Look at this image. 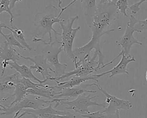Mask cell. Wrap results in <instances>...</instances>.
Returning a JSON list of instances; mask_svg holds the SVG:
<instances>
[{"instance_id": "obj_1", "label": "cell", "mask_w": 147, "mask_h": 118, "mask_svg": "<svg viewBox=\"0 0 147 118\" xmlns=\"http://www.w3.org/2000/svg\"><path fill=\"white\" fill-rule=\"evenodd\" d=\"M68 7H69L67 5L64 7H61L57 16L58 9L52 5L45 6L40 12H37L34 18V28L32 32V35L33 37L32 41L33 42L41 41L45 45H49L52 43L51 31L55 33L56 39L57 35L60 36L61 33H58L53 28V25L55 23L60 24L64 21V20L61 19V15Z\"/></svg>"}, {"instance_id": "obj_2", "label": "cell", "mask_w": 147, "mask_h": 118, "mask_svg": "<svg viewBox=\"0 0 147 118\" xmlns=\"http://www.w3.org/2000/svg\"><path fill=\"white\" fill-rule=\"evenodd\" d=\"M119 13L115 3L106 1H100L97 5L94 22L91 28L92 33L91 39L100 41L101 37L104 35L117 30V29L107 30V28L118 18Z\"/></svg>"}, {"instance_id": "obj_3", "label": "cell", "mask_w": 147, "mask_h": 118, "mask_svg": "<svg viewBox=\"0 0 147 118\" xmlns=\"http://www.w3.org/2000/svg\"><path fill=\"white\" fill-rule=\"evenodd\" d=\"M98 96H91L90 94L87 96L85 95V93L80 95L77 98L72 101H68V98H55V102L56 105L55 108L59 105H67L65 107L66 109L72 110L77 113L83 115H86L90 113V112L88 110V107L91 106H96L99 107L106 108V102L98 103L96 101H92L91 100L94 98L97 97Z\"/></svg>"}, {"instance_id": "obj_4", "label": "cell", "mask_w": 147, "mask_h": 118, "mask_svg": "<svg viewBox=\"0 0 147 118\" xmlns=\"http://www.w3.org/2000/svg\"><path fill=\"white\" fill-rule=\"evenodd\" d=\"M29 96L26 95L22 101L11 106H6L1 104V116L10 115L18 111L21 112L24 109H37L42 108L45 104H49L51 102H53V100H45L40 98L38 96H35V97H30Z\"/></svg>"}, {"instance_id": "obj_5", "label": "cell", "mask_w": 147, "mask_h": 118, "mask_svg": "<svg viewBox=\"0 0 147 118\" xmlns=\"http://www.w3.org/2000/svg\"><path fill=\"white\" fill-rule=\"evenodd\" d=\"M137 19L133 15H130L129 21L127 23V26L125 29V32L123 35L122 36L119 41H117L116 43L118 46H121L122 51L123 53L127 55H130V52L131 46L134 44H138L139 45H142V43L138 41L133 36V33L137 32V30L134 28V25L137 22Z\"/></svg>"}, {"instance_id": "obj_6", "label": "cell", "mask_w": 147, "mask_h": 118, "mask_svg": "<svg viewBox=\"0 0 147 118\" xmlns=\"http://www.w3.org/2000/svg\"><path fill=\"white\" fill-rule=\"evenodd\" d=\"M92 86H96L106 97V100L105 102H106V104H108L109 105L107 107L105 108V109L100 111L101 112L113 113L119 109L129 110L132 108V104L130 101L117 98L115 96L109 94L105 90L100 87L98 85V83L96 84L93 83Z\"/></svg>"}, {"instance_id": "obj_7", "label": "cell", "mask_w": 147, "mask_h": 118, "mask_svg": "<svg viewBox=\"0 0 147 118\" xmlns=\"http://www.w3.org/2000/svg\"><path fill=\"white\" fill-rule=\"evenodd\" d=\"M54 42H52L49 45L48 50L45 52V54H43L48 62L53 65L55 67L54 74L55 77H60L65 73V69L67 64L65 63H61L59 60V55L63 50V46L60 44L59 47H53Z\"/></svg>"}, {"instance_id": "obj_8", "label": "cell", "mask_w": 147, "mask_h": 118, "mask_svg": "<svg viewBox=\"0 0 147 118\" xmlns=\"http://www.w3.org/2000/svg\"><path fill=\"white\" fill-rule=\"evenodd\" d=\"M20 56L24 59L33 62L34 64L30 66L29 67L32 70H35L36 73L40 74L43 79L52 77L50 75V72L54 73V70L50 66V64L48 63V60L44 55H37L33 57L23 56L21 54H20Z\"/></svg>"}, {"instance_id": "obj_9", "label": "cell", "mask_w": 147, "mask_h": 118, "mask_svg": "<svg viewBox=\"0 0 147 118\" xmlns=\"http://www.w3.org/2000/svg\"><path fill=\"white\" fill-rule=\"evenodd\" d=\"M103 76V74H90L84 76H78V75H74L69 80L65 81V82H56L57 85L55 86H52L53 88L57 89L59 90H61L63 89L68 88V87H72L74 86L80 85L82 83L84 82L85 81H89V80H94L98 83V79Z\"/></svg>"}, {"instance_id": "obj_10", "label": "cell", "mask_w": 147, "mask_h": 118, "mask_svg": "<svg viewBox=\"0 0 147 118\" xmlns=\"http://www.w3.org/2000/svg\"><path fill=\"white\" fill-rule=\"evenodd\" d=\"M93 49L98 51H101L100 41L91 39L88 43L83 47L73 48L74 54L79 60L78 62V66L80 65L82 62L89 58L90 52Z\"/></svg>"}, {"instance_id": "obj_11", "label": "cell", "mask_w": 147, "mask_h": 118, "mask_svg": "<svg viewBox=\"0 0 147 118\" xmlns=\"http://www.w3.org/2000/svg\"><path fill=\"white\" fill-rule=\"evenodd\" d=\"M52 102L50 103L47 107L39 108L37 109H27L24 111L26 115H30L32 116H35L38 118H49L52 115H71V113L66 111H58L54 109L52 106Z\"/></svg>"}, {"instance_id": "obj_12", "label": "cell", "mask_w": 147, "mask_h": 118, "mask_svg": "<svg viewBox=\"0 0 147 118\" xmlns=\"http://www.w3.org/2000/svg\"><path fill=\"white\" fill-rule=\"evenodd\" d=\"M92 86V83L90 84H81L80 85L74 86L72 87H68L62 89L60 91V94L56 95L55 98H61V97H69V98H77L81 94L85 93H96V91L90 90L87 89L89 86Z\"/></svg>"}, {"instance_id": "obj_13", "label": "cell", "mask_w": 147, "mask_h": 118, "mask_svg": "<svg viewBox=\"0 0 147 118\" xmlns=\"http://www.w3.org/2000/svg\"><path fill=\"white\" fill-rule=\"evenodd\" d=\"M122 52V55H121V59L120 62L118 63V64L115 66L114 68H113L111 70H109L106 72H104L105 74H107L109 73H110L111 74L109 75V78H111L114 75H118V74H126L129 75V73L127 70V64L130 62H136V59L133 55H126L123 51L121 50Z\"/></svg>"}, {"instance_id": "obj_14", "label": "cell", "mask_w": 147, "mask_h": 118, "mask_svg": "<svg viewBox=\"0 0 147 118\" xmlns=\"http://www.w3.org/2000/svg\"><path fill=\"white\" fill-rule=\"evenodd\" d=\"M96 0H81L86 22L87 26L91 28L94 22V17L97 9Z\"/></svg>"}, {"instance_id": "obj_15", "label": "cell", "mask_w": 147, "mask_h": 118, "mask_svg": "<svg viewBox=\"0 0 147 118\" xmlns=\"http://www.w3.org/2000/svg\"><path fill=\"white\" fill-rule=\"evenodd\" d=\"M9 65L10 66V68L16 70V71L18 72L22 78L36 81L41 84H44L46 81H47L46 79L41 80L37 78L36 76H34V75H33L32 69L24 64L20 65L17 63V62H9Z\"/></svg>"}, {"instance_id": "obj_16", "label": "cell", "mask_w": 147, "mask_h": 118, "mask_svg": "<svg viewBox=\"0 0 147 118\" xmlns=\"http://www.w3.org/2000/svg\"><path fill=\"white\" fill-rule=\"evenodd\" d=\"M60 94V92L54 91L52 86L47 85V87L37 86L34 89H28L27 90V95H34L38 97H42L49 100H53V97Z\"/></svg>"}, {"instance_id": "obj_17", "label": "cell", "mask_w": 147, "mask_h": 118, "mask_svg": "<svg viewBox=\"0 0 147 118\" xmlns=\"http://www.w3.org/2000/svg\"><path fill=\"white\" fill-rule=\"evenodd\" d=\"M80 29V26H78L76 28H74V30L72 32V33L71 35V36L68 39H67L64 42L60 44H62L63 46V50L65 55L71 60H72V61L74 63L75 68H77L79 66L78 64V62H77L78 59L76 56L74 55L73 52V43H74L75 37L76 36V33Z\"/></svg>"}, {"instance_id": "obj_18", "label": "cell", "mask_w": 147, "mask_h": 118, "mask_svg": "<svg viewBox=\"0 0 147 118\" xmlns=\"http://www.w3.org/2000/svg\"><path fill=\"white\" fill-rule=\"evenodd\" d=\"M4 47H0V58L6 62L12 61L13 62L20 60V56L14 48L10 46L6 41L4 42Z\"/></svg>"}, {"instance_id": "obj_19", "label": "cell", "mask_w": 147, "mask_h": 118, "mask_svg": "<svg viewBox=\"0 0 147 118\" xmlns=\"http://www.w3.org/2000/svg\"><path fill=\"white\" fill-rule=\"evenodd\" d=\"M0 28L1 29H2L3 28H6V29H7L9 31H10L11 32L13 33V35L16 37V39L24 47H25L29 51L32 50V47L31 46H30L28 44V43H26V41L25 40V36H24V31L23 30L21 29L20 28H17L16 26H15L13 24H11V27H9V26H7L6 24H3L2 22H1V24H0Z\"/></svg>"}, {"instance_id": "obj_20", "label": "cell", "mask_w": 147, "mask_h": 118, "mask_svg": "<svg viewBox=\"0 0 147 118\" xmlns=\"http://www.w3.org/2000/svg\"><path fill=\"white\" fill-rule=\"evenodd\" d=\"M79 17L78 16H75L74 17H70L69 18H68L67 20V22L66 24H64L63 22L60 24V28L62 29L63 32H62V33H61V36H60L61 41H60L57 39H56V40L58 43L59 44L63 43L71 36V35L72 33V32L74 30V29L72 28V25L76 20L79 19Z\"/></svg>"}, {"instance_id": "obj_21", "label": "cell", "mask_w": 147, "mask_h": 118, "mask_svg": "<svg viewBox=\"0 0 147 118\" xmlns=\"http://www.w3.org/2000/svg\"><path fill=\"white\" fill-rule=\"evenodd\" d=\"M27 90L28 89L23 83L20 82L17 83L15 86V90L12 95L13 97H15V99L12 102L10 103L8 106H11L22 101L27 95Z\"/></svg>"}, {"instance_id": "obj_22", "label": "cell", "mask_w": 147, "mask_h": 118, "mask_svg": "<svg viewBox=\"0 0 147 118\" xmlns=\"http://www.w3.org/2000/svg\"><path fill=\"white\" fill-rule=\"evenodd\" d=\"M84 118H119V111H117L113 113H107L101 112L100 111L82 115Z\"/></svg>"}, {"instance_id": "obj_23", "label": "cell", "mask_w": 147, "mask_h": 118, "mask_svg": "<svg viewBox=\"0 0 147 118\" xmlns=\"http://www.w3.org/2000/svg\"><path fill=\"white\" fill-rule=\"evenodd\" d=\"M1 35L3 36V37L5 39L6 41L7 42V43L10 45V46H13V47H18L20 50H25L26 48L24 47L14 37L13 35V33H10L7 35H5L3 33L2 29H1Z\"/></svg>"}, {"instance_id": "obj_24", "label": "cell", "mask_w": 147, "mask_h": 118, "mask_svg": "<svg viewBox=\"0 0 147 118\" xmlns=\"http://www.w3.org/2000/svg\"><path fill=\"white\" fill-rule=\"evenodd\" d=\"M7 12L10 16V22L11 24H13L14 17L11 12V10L10 7V1L9 0H2L0 1V13L2 12Z\"/></svg>"}, {"instance_id": "obj_25", "label": "cell", "mask_w": 147, "mask_h": 118, "mask_svg": "<svg viewBox=\"0 0 147 118\" xmlns=\"http://www.w3.org/2000/svg\"><path fill=\"white\" fill-rule=\"evenodd\" d=\"M119 12L122 14L124 16L127 17L126 10L129 9L127 0H118L115 3Z\"/></svg>"}, {"instance_id": "obj_26", "label": "cell", "mask_w": 147, "mask_h": 118, "mask_svg": "<svg viewBox=\"0 0 147 118\" xmlns=\"http://www.w3.org/2000/svg\"><path fill=\"white\" fill-rule=\"evenodd\" d=\"M134 28L138 33H141L142 31L147 30V18L143 20H138L134 25Z\"/></svg>"}, {"instance_id": "obj_27", "label": "cell", "mask_w": 147, "mask_h": 118, "mask_svg": "<svg viewBox=\"0 0 147 118\" xmlns=\"http://www.w3.org/2000/svg\"><path fill=\"white\" fill-rule=\"evenodd\" d=\"M147 2V0H140V1L133 4L132 5H131L130 6H129V9L131 12V13L133 14H136L137 13H138L140 11V5L144 2Z\"/></svg>"}, {"instance_id": "obj_28", "label": "cell", "mask_w": 147, "mask_h": 118, "mask_svg": "<svg viewBox=\"0 0 147 118\" xmlns=\"http://www.w3.org/2000/svg\"><path fill=\"white\" fill-rule=\"evenodd\" d=\"M49 118H76V116L72 113L68 115H52Z\"/></svg>"}, {"instance_id": "obj_29", "label": "cell", "mask_w": 147, "mask_h": 118, "mask_svg": "<svg viewBox=\"0 0 147 118\" xmlns=\"http://www.w3.org/2000/svg\"><path fill=\"white\" fill-rule=\"evenodd\" d=\"M9 1H10V7L11 10L14 7L15 4L16 2H21L22 0H9Z\"/></svg>"}, {"instance_id": "obj_30", "label": "cell", "mask_w": 147, "mask_h": 118, "mask_svg": "<svg viewBox=\"0 0 147 118\" xmlns=\"http://www.w3.org/2000/svg\"><path fill=\"white\" fill-rule=\"evenodd\" d=\"M57 2H58V6H59V7L60 8V9H61L62 7L61 6V3H62V1H61V0H57ZM72 1H74V0H72Z\"/></svg>"}, {"instance_id": "obj_31", "label": "cell", "mask_w": 147, "mask_h": 118, "mask_svg": "<svg viewBox=\"0 0 147 118\" xmlns=\"http://www.w3.org/2000/svg\"><path fill=\"white\" fill-rule=\"evenodd\" d=\"M107 2H112V3H116V2H117L118 0H106Z\"/></svg>"}, {"instance_id": "obj_32", "label": "cell", "mask_w": 147, "mask_h": 118, "mask_svg": "<svg viewBox=\"0 0 147 118\" xmlns=\"http://www.w3.org/2000/svg\"><path fill=\"white\" fill-rule=\"evenodd\" d=\"M146 79H147V72H146Z\"/></svg>"}, {"instance_id": "obj_33", "label": "cell", "mask_w": 147, "mask_h": 118, "mask_svg": "<svg viewBox=\"0 0 147 118\" xmlns=\"http://www.w3.org/2000/svg\"><path fill=\"white\" fill-rule=\"evenodd\" d=\"M100 1H106V0H100Z\"/></svg>"}, {"instance_id": "obj_34", "label": "cell", "mask_w": 147, "mask_h": 118, "mask_svg": "<svg viewBox=\"0 0 147 118\" xmlns=\"http://www.w3.org/2000/svg\"><path fill=\"white\" fill-rule=\"evenodd\" d=\"M0 1H2V0H0Z\"/></svg>"}, {"instance_id": "obj_35", "label": "cell", "mask_w": 147, "mask_h": 118, "mask_svg": "<svg viewBox=\"0 0 147 118\" xmlns=\"http://www.w3.org/2000/svg\"><path fill=\"white\" fill-rule=\"evenodd\" d=\"M37 118H38V117H37Z\"/></svg>"}]
</instances>
